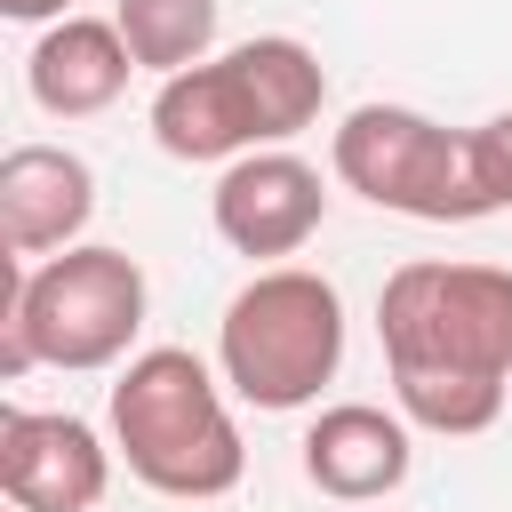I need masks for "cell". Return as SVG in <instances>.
Returning <instances> with one entry per match:
<instances>
[{
    "mask_svg": "<svg viewBox=\"0 0 512 512\" xmlns=\"http://www.w3.org/2000/svg\"><path fill=\"white\" fill-rule=\"evenodd\" d=\"M144 328V264L128 248L80 240L24 272V256L0 264V376L64 368L96 376L120 368Z\"/></svg>",
    "mask_w": 512,
    "mask_h": 512,
    "instance_id": "obj_3",
    "label": "cell"
},
{
    "mask_svg": "<svg viewBox=\"0 0 512 512\" xmlns=\"http://www.w3.org/2000/svg\"><path fill=\"white\" fill-rule=\"evenodd\" d=\"M472 144H480V176H488V200H496V208H512V112L480 120V128H472Z\"/></svg>",
    "mask_w": 512,
    "mask_h": 512,
    "instance_id": "obj_13",
    "label": "cell"
},
{
    "mask_svg": "<svg viewBox=\"0 0 512 512\" xmlns=\"http://www.w3.org/2000/svg\"><path fill=\"white\" fill-rule=\"evenodd\" d=\"M376 336L392 400L416 432L472 440L512 392V272L416 256L376 288Z\"/></svg>",
    "mask_w": 512,
    "mask_h": 512,
    "instance_id": "obj_1",
    "label": "cell"
},
{
    "mask_svg": "<svg viewBox=\"0 0 512 512\" xmlns=\"http://www.w3.org/2000/svg\"><path fill=\"white\" fill-rule=\"evenodd\" d=\"M208 216H216V240L232 256H296L328 216V184L288 144H264V152L224 160V176L208 192Z\"/></svg>",
    "mask_w": 512,
    "mask_h": 512,
    "instance_id": "obj_7",
    "label": "cell"
},
{
    "mask_svg": "<svg viewBox=\"0 0 512 512\" xmlns=\"http://www.w3.org/2000/svg\"><path fill=\"white\" fill-rule=\"evenodd\" d=\"M128 72H136V56H128V40H120L112 16H56L32 40V56H24V88L56 120H88V112L120 104Z\"/></svg>",
    "mask_w": 512,
    "mask_h": 512,
    "instance_id": "obj_11",
    "label": "cell"
},
{
    "mask_svg": "<svg viewBox=\"0 0 512 512\" xmlns=\"http://www.w3.org/2000/svg\"><path fill=\"white\" fill-rule=\"evenodd\" d=\"M112 448H120L128 480H144L152 496H184V504L232 496L240 472H248L240 424L224 408V384L184 344H152V352H136L120 368V384H112Z\"/></svg>",
    "mask_w": 512,
    "mask_h": 512,
    "instance_id": "obj_4",
    "label": "cell"
},
{
    "mask_svg": "<svg viewBox=\"0 0 512 512\" xmlns=\"http://www.w3.org/2000/svg\"><path fill=\"white\" fill-rule=\"evenodd\" d=\"M112 456L96 424L64 408H8L0 416V488L16 512H96L112 488Z\"/></svg>",
    "mask_w": 512,
    "mask_h": 512,
    "instance_id": "obj_8",
    "label": "cell"
},
{
    "mask_svg": "<svg viewBox=\"0 0 512 512\" xmlns=\"http://www.w3.org/2000/svg\"><path fill=\"white\" fill-rule=\"evenodd\" d=\"M96 216V168L64 144H16L0 160V248L8 256H56L80 248Z\"/></svg>",
    "mask_w": 512,
    "mask_h": 512,
    "instance_id": "obj_9",
    "label": "cell"
},
{
    "mask_svg": "<svg viewBox=\"0 0 512 512\" xmlns=\"http://www.w3.org/2000/svg\"><path fill=\"white\" fill-rule=\"evenodd\" d=\"M416 464V440H408V416L392 408H368V400H336L304 424V480L336 504H376L408 480Z\"/></svg>",
    "mask_w": 512,
    "mask_h": 512,
    "instance_id": "obj_10",
    "label": "cell"
},
{
    "mask_svg": "<svg viewBox=\"0 0 512 512\" xmlns=\"http://www.w3.org/2000/svg\"><path fill=\"white\" fill-rule=\"evenodd\" d=\"M112 24L136 72H160V80L216 48V0H112Z\"/></svg>",
    "mask_w": 512,
    "mask_h": 512,
    "instance_id": "obj_12",
    "label": "cell"
},
{
    "mask_svg": "<svg viewBox=\"0 0 512 512\" xmlns=\"http://www.w3.org/2000/svg\"><path fill=\"white\" fill-rule=\"evenodd\" d=\"M0 16H16V24H56V16H72V0H0Z\"/></svg>",
    "mask_w": 512,
    "mask_h": 512,
    "instance_id": "obj_14",
    "label": "cell"
},
{
    "mask_svg": "<svg viewBox=\"0 0 512 512\" xmlns=\"http://www.w3.org/2000/svg\"><path fill=\"white\" fill-rule=\"evenodd\" d=\"M328 168L368 208H392V216H416V224L496 216L472 128H440L432 112H408V104H360V112H344V128L328 144Z\"/></svg>",
    "mask_w": 512,
    "mask_h": 512,
    "instance_id": "obj_6",
    "label": "cell"
},
{
    "mask_svg": "<svg viewBox=\"0 0 512 512\" xmlns=\"http://www.w3.org/2000/svg\"><path fill=\"white\" fill-rule=\"evenodd\" d=\"M8 512H16V504H8Z\"/></svg>",
    "mask_w": 512,
    "mask_h": 512,
    "instance_id": "obj_15",
    "label": "cell"
},
{
    "mask_svg": "<svg viewBox=\"0 0 512 512\" xmlns=\"http://www.w3.org/2000/svg\"><path fill=\"white\" fill-rule=\"evenodd\" d=\"M216 368L264 416L312 408L320 384H336L344 368V296L304 264L256 272L216 320Z\"/></svg>",
    "mask_w": 512,
    "mask_h": 512,
    "instance_id": "obj_5",
    "label": "cell"
},
{
    "mask_svg": "<svg viewBox=\"0 0 512 512\" xmlns=\"http://www.w3.org/2000/svg\"><path fill=\"white\" fill-rule=\"evenodd\" d=\"M320 104H328V64L288 32H256L224 56H200L160 80L152 144L168 160H240V152L304 136L320 120Z\"/></svg>",
    "mask_w": 512,
    "mask_h": 512,
    "instance_id": "obj_2",
    "label": "cell"
}]
</instances>
